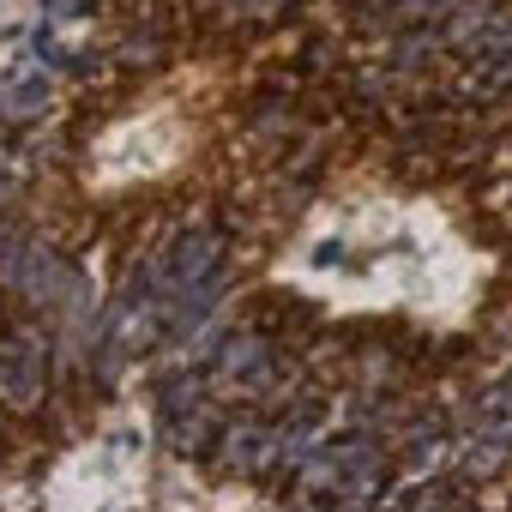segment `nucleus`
I'll return each mask as SVG.
<instances>
[{"label": "nucleus", "mask_w": 512, "mask_h": 512, "mask_svg": "<svg viewBox=\"0 0 512 512\" xmlns=\"http://www.w3.org/2000/svg\"><path fill=\"white\" fill-rule=\"evenodd\" d=\"M73 284H79V272H73V266L61 260V253H55L49 241H31V253H25V266H19V284H13V296H19L25 308L49 314V308H67Z\"/></svg>", "instance_id": "nucleus-4"}, {"label": "nucleus", "mask_w": 512, "mask_h": 512, "mask_svg": "<svg viewBox=\"0 0 512 512\" xmlns=\"http://www.w3.org/2000/svg\"><path fill=\"white\" fill-rule=\"evenodd\" d=\"M440 49H446V43H440V25H410V31H398V43H392V67H398V73H422Z\"/></svg>", "instance_id": "nucleus-8"}, {"label": "nucleus", "mask_w": 512, "mask_h": 512, "mask_svg": "<svg viewBox=\"0 0 512 512\" xmlns=\"http://www.w3.org/2000/svg\"><path fill=\"white\" fill-rule=\"evenodd\" d=\"M43 398H49V332L43 326L0 332V404L31 416Z\"/></svg>", "instance_id": "nucleus-1"}, {"label": "nucleus", "mask_w": 512, "mask_h": 512, "mask_svg": "<svg viewBox=\"0 0 512 512\" xmlns=\"http://www.w3.org/2000/svg\"><path fill=\"white\" fill-rule=\"evenodd\" d=\"M199 398H211L205 368H175V374L157 380V416H181V410H193Z\"/></svg>", "instance_id": "nucleus-7"}, {"label": "nucleus", "mask_w": 512, "mask_h": 512, "mask_svg": "<svg viewBox=\"0 0 512 512\" xmlns=\"http://www.w3.org/2000/svg\"><path fill=\"white\" fill-rule=\"evenodd\" d=\"M0 428H7V404H0Z\"/></svg>", "instance_id": "nucleus-13"}, {"label": "nucleus", "mask_w": 512, "mask_h": 512, "mask_svg": "<svg viewBox=\"0 0 512 512\" xmlns=\"http://www.w3.org/2000/svg\"><path fill=\"white\" fill-rule=\"evenodd\" d=\"M49 79L43 73H25V79H7V85H0V121H7V127H19V121H37L43 109H49Z\"/></svg>", "instance_id": "nucleus-6"}, {"label": "nucleus", "mask_w": 512, "mask_h": 512, "mask_svg": "<svg viewBox=\"0 0 512 512\" xmlns=\"http://www.w3.org/2000/svg\"><path fill=\"white\" fill-rule=\"evenodd\" d=\"M211 380L235 386L241 398H266L278 380V344L266 332H229L211 356Z\"/></svg>", "instance_id": "nucleus-2"}, {"label": "nucleus", "mask_w": 512, "mask_h": 512, "mask_svg": "<svg viewBox=\"0 0 512 512\" xmlns=\"http://www.w3.org/2000/svg\"><path fill=\"white\" fill-rule=\"evenodd\" d=\"M217 434H223V410H217L211 398H199V404L181 410V416H163V446L181 452V458H211Z\"/></svg>", "instance_id": "nucleus-5"}, {"label": "nucleus", "mask_w": 512, "mask_h": 512, "mask_svg": "<svg viewBox=\"0 0 512 512\" xmlns=\"http://www.w3.org/2000/svg\"><path fill=\"white\" fill-rule=\"evenodd\" d=\"M470 61H506L512 55V7H494V19L476 31V43L464 49Z\"/></svg>", "instance_id": "nucleus-9"}, {"label": "nucleus", "mask_w": 512, "mask_h": 512, "mask_svg": "<svg viewBox=\"0 0 512 512\" xmlns=\"http://www.w3.org/2000/svg\"><path fill=\"white\" fill-rule=\"evenodd\" d=\"M25 181H31V169H25V157L13 151V145H0V211H7L19 193H25Z\"/></svg>", "instance_id": "nucleus-11"}, {"label": "nucleus", "mask_w": 512, "mask_h": 512, "mask_svg": "<svg viewBox=\"0 0 512 512\" xmlns=\"http://www.w3.org/2000/svg\"><path fill=\"white\" fill-rule=\"evenodd\" d=\"M506 193H512V181H506Z\"/></svg>", "instance_id": "nucleus-14"}, {"label": "nucleus", "mask_w": 512, "mask_h": 512, "mask_svg": "<svg viewBox=\"0 0 512 512\" xmlns=\"http://www.w3.org/2000/svg\"><path fill=\"white\" fill-rule=\"evenodd\" d=\"M211 458H217L223 470L272 476V470H278V422H272V416H235V422H223Z\"/></svg>", "instance_id": "nucleus-3"}, {"label": "nucleus", "mask_w": 512, "mask_h": 512, "mask_svg": "<svg viewBox=\"0 0 512 512\" xmlns=\"http://www.w3.org/2000/svg\"><path fill=\"white\" fill-rule=\"evenodd\" d=\"M157 55H163V43H127L121 49V67H151Z\"/></svg>", "instance_id": "nucleus-12"}, {"label": "nucleus", "mask_w": 512, "mask_h": 512, "mask_svg": "<svg viewBox=\"0 0 512 512\" xmlns=\"http://www.w3.org/2000/svg\"><path fill=\"white\" fill-rule=\"evenodd\" d=\"M31 229L25 223H0V290H13L19 284V266H25V253H31Z\"/></svg>", "instance_id": "nucleus-10"}]
</instances>
